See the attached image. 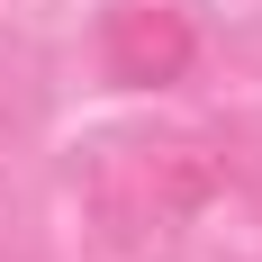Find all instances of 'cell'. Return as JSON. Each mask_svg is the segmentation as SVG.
<instances>
[{
	"label": "cell",
	"instance_id": "cell-1",
	"mask_svg": "<svg viewBox=\"0 0 262 262\" xmlns=\"http://www.w3.org/2000/svg\"><path fill=\"white\" fill-rule=\"evenodd\" d=\"M190 54H199V36H190L181 9H163V0H127V9L100 18V63H108V81H127V91L181 81Z\"/></svg>",
	"mask_w": 262,
	"mask_h": 262
}]
</instances>
